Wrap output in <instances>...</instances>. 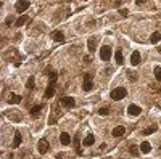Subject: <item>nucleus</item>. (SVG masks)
I'll return each mask as SVG.
<instances>
[{
  "mask_svg": "<svg viewBox=\"0 0 161 159\" xmlns=\"http://www.w3.org/2000/svg\"><path fill=\"white\" fill-rule=\"evenodd\" d=\"M145 2H147V0H135V3H137V5H143Z\"/></svg>",
  "mask_w": 161,
  "mask_h": 159,
  "instance_id": "72a5a7b5",
  "label": "nucleus"
},
{
  "mask_svg": "<svg viewBox=\"0 0 161 159\" xmlns=\"http://www.w3.org/2000/svg\"><path fill=\"white\" fill-rule=\"evenodd\" d=\"M155 77H156V81L161 82V68H159V66L155 68Z\"/></svg>",
  "mask_w": 161,
  "mask_h": 159,
  "instance_id": "c756f323",
  "label": "nucleus"
},
{
  "mask_svg": "<svg viewBox=\"0 0 161 159\" xmlns=\"http://www.w3.org/2000/svg\"><path fill=\"white\" fill-rule=\"evenodd\" d=\"M156 129H158L156 124H153V125H150V127L143 129V130H142V133H143V135H151L153 132H156Z\"/></svg>",
  "mask_w": 161,
  "mask_h": 159,
  "instance_id": "aec40b11",
  "label": "nucleus"
},
{
  "mask_svg": "<svg viewBox=\"0 0 161 159\" xmlns=\"http://www.w3.org/2000/svg\"><path fill=\"white\" fill-rule=\"evenodd\" d=\"M53 95H55V85H48L47 90H45V93H44V97L48 100V98H52Z\"/></svg>",
  "mask_w": 161,
  "mask_h": 159,
  "instance_id": "f3484780",
  "label": "nucleus"
},
{
  "mask_svg": "<svg viewBox=\"0 0 161 159\" xmlns=\"http://www.w3.org/2000/svg\"><path fill=\"white\" fill-rule=\"evenodd\" d=\"M139 63H140V53L134 52V53H132V56H131V64H132V66H137Z\"/></svg>",
  "mask_w": 161,
  "mask_h": 159,
  "instance_id": "2eb2a0df",
  "label": "nucleus"
},
{
  "mask_svg": "<svg viewBox=\"0 0 161 159\" xmlns=\"http://www.w3.org/2000/svg\"><path fill=\"white\" fill-rule=\"evenodd\" d=\"M57 157H58V159H65V156H63V154H61V153H60V154H58V156H57Z\"/></svg>",
  "mask_w": 161,
  "mask_h": 159,
  "instance_id": "f704fd0d",
  "label": "nucleus"
},
{
  "mask_svg": "<svg viewBox=\"0 0 161 159\" xmlns=\"http://www.w3.org/2000/svg\"><path fill=\"white\" fill-rule=\"evenodd\" d=\"M124 133H126V127H123V125L115 127V129H113V132H111V135H113L115 138H119V137H123Z\"/></svg>",
  "mask_w": 161,
  "mask_h": 159,
  "instance_id": "1a4fd4ad",
  "label": "nucleus"
},
{
  "mask_svg": "<svg viewBox=\"0 0 161 159\" xmlns=\"http://www.w3.org/2000/svg\"><path fill=\"white\" fill-rule=\"evenodd\" d=\"M126 95H127V90H126L124 87H118V89H113V90H111V93H110V97L113 98V100H116V101L123 100Z\"/></svg>",
  "mask_w": 161,
  "mask_h": 159,
  "instance_id": "f257e3e1",
  "label": "nucleus"
},
{
  "mask_svg": "<svg viewBox=\"0 0 161 159\" xmlns=\"http://www.w3.org/2000/svg\"><path fill=\"white\" fill-rule=\"evenodd\" d=\"M100 58H102V61H108L110 58H111V47L110 45L102 47V50H100Z\"/></svg>",
  "mask_w": 161,
  "mask_h": 159,
  "instance_id": "39448f33",
  "label": "nucleus"
},
{
  "mask_svg": "<svg viewBox=\"0 0 161 159\" xmlns=\"http://www.w3.org/2000/svg\"><path fill=\"white\" fill-rule=\"evenodd\" d=\"M90 61H92V56H84V63H90Z\"/></svg>",
  "mask_w": 161,
  "mask_h": 159,
  "instance_id": "473e14b6",
  "label": "nucleus"
},
{
  "mask_svg": "<svg viewBox=\"0 0 161 159\" xmlns=\"http://www.w3.org/2000/svg\"><path fill=\"white\" fill-rule=\"evenodd\" d=\"M99 114H100V116H107V114H110V108H107V106L100 108V109H99Z\"/></svg>",
  "mask_w": 161,
  "mask_h": 159,
  "instance_id": "c85d7f7f",
  "label": "nucleus"
},
{
  "mask_svg": "<svg viewBox=\"0 0 161 159\" xmlns=\"http://www.w3.org/2000/svg\"><path fill=\"white\" fill-rule=\"evenodd\" d=\"M34 81H36V79H34L32 76H31L29 79H27V84H26V85H27V89H29V90H32L34 87H36V82H34Z\"/></svg>",
  "mask_w": 161,
  "mask_h": 159,
  "instance_id": "bb28decb",
  "label": "nucleus"
},
{
  "mask_svg": "<svg viewBox=\"0 0 161 159\" xmlns=\"http://www.w3.org/2000/svg\"><path fill=\"white\" fill-rule=\"evenodd\" d=\"M42 109H44V105H36V106H32V108H31V111H29V113H31V116H37Z\"/></svg>",
  "mask_w": 161,
  "mask_h": 159,
  "instance_id": "6ab92c4d",
  "label": "nucleus"
},
{
  "mask_svg": "<svg viewBox=\"0 0 161 159\" xmlns=\"http://www.w3.org/2000/svg\"><path fill=\"white\" fill-rule=\"evenodd\" d=\"M52 39H53L55 42L61 43V42H65V34H63L61 31H53V32H52Z\"/></svg>",
  "mask_w": 161,
  "mask_h": 159,
  "instance_id": "9d476101",
  "label": "nucleus"
},
{
  "mask_svg": "<svg viewBox=\"0 0 161 159\" xmlns=\"http://www.w3.org/2000/svg\"><path fill=\"white\" fill-rule=\"evenodd\" d=\"M29 5H31L29 0H18L16 2V11L18 13H24L27 8H29Z\"/></svg>",
  "mask_w": 161,
  "mask_h": 159,
  "instance_id": "20e7f679",
  "label": "nucleus"
},
{
  "mask_svg": "<svg viewBox=\"0 0 161 159\" xmlns=\"http://www.w3.org/2000/svg\"><path fill=\"white\" fill-rule=\"evenodd\" d=\"M127 77H129L131 82H135L139 76H137V72H134V71H127Z\"/></svg>",
  "mask_w": 161,
  "mask_h": 159,
  "instance_id": "393cba45",
  "label": "nucleus"
},
{
  "mask_svg": "<svg viewBox=\"0 0 161 159\" xmlns=\"http://www.w3.org/2000/svg\"><path fill=\"white\" fill-rule=\"evenodd\" d=\"M21 100L23 98H21L19 95H10L8 98H6V101H8L10 105H18V103H21Z\"/></svg>",
  "mask_w": 161,
  "mask_h": 159,
  "instance_id": "dca6fc26",
  "label": "nucleus"
},
{
  "mask_svg": "<svg viewBox=\"0 0 161 159\" xmlns=\"http://www.w3.org/2000/svg\"><path fill=\"white\" fill-rule=\"evenodd\" d=\"M87 48H89L90 53L95 52V48H97V39H95V37H90V39L87 40Z\"/></svg>",
  "mask_w": 161,
  "mask_h": 159,
  "instance_id": "f8f14e48",
  "label": "nucleus"
},
{
  "mask_svg": "<svg viewBox=\"0 0 161 159\" xmlns=\"http://www.w3.org/2000/svg\"><path fill=\"white\" fill-rule=\"evenodd\" d=\"M115 58H116V63H118V64H123V63H124V56H123V52H121V50H116Z\"/></svg>",
  "mask_w": 161,
  "mask_h": 159,
  "instance_id": "4be33fe9",
  "label": "nucleus"
},
{
  "mask_svg": "<svg viewBox=\"0 0 161 159\" xmlns=\"http://www.w3.org/2000/svg\"><path fill=\"white\" fill-rule=\"evenodd\" d=\"M60 141H61V145H69V143H71V137H69V133L68 132H61Z\"/></svg>",
  "mask_w": 161,
  "mask_h": 159,
  "instance_id": "ddd939ff",
  "label": "nucleus"
},
{
  "mask_svg": "<svg viewBox=\"0 0 161 159\" xmlns=\"http://www.w3.org/2000/svg\"><path fill=\"white\" fill-rule=\"evenodd\" d=\"M161 40V34L159 32H153L151 35H150V42L151 43H156V42H159Z\"/></svg>",
  "mask_w": 161,
  "mask_h": 159,
  "instance_id": "5701e85b",
  "label": "nucleus"
},
{
  "mask_svg": "<svg viewBox=\"0 0 161 159\" xmlns=\"http://www.w3.org/2000/svg\"><path fill=\"white\" fill-rule=\"evenodd\" d=\"M127 113H129L131 116H139V114L142 113V108L137 106V105H129V106H127Z\"/></svg>",
  "mask_w": 161,
  "mask_h": 159,
  "instance_id": "6e6552de",
  "label": "nucleus"
},
{
  "mask_svg": "<svg viewBox=\"0 0 161 159\" xmlns=\"http://www.w3.org/2000/svg\"><path fill=\"white\" fill-rule=\"evenodd\" d=\"M26 23V16H19L18 19H16V23H15V26L16 27H21V26H23Z\"/></svg>",
  "mask_w": 161,
  "mask_h": 159,
  "instance_id": "cd10ccee",
  "label": "nucleus"
},
{
  "mask_svg": "<svg viewBox=\"0 0 161 159\" xmlns=\"http://www.w3.org/2000/svg\"><path fill=\"white\" fill-rule=\"evenodd\" d=\"M140 151H142L143 154H148L150 151H151V146H150V143H148V141H143V143L140 145Z\"/></svg>",
  "mask_w": 161,
  "mask_h": 159,
  "instance_id": "a211bd4d",
  "label": "nucleus"
},
{
  "mask_svg": "<svg viewBox=\"0 0 161 159\" xmlns=\"http://www.w3.org/2000/svg\"><path fill=\"white\" fill-rule=\"evenodd\" d=\"M57 79H58V72H57V71H52V72H50V85H55V84H57Z\"/></svg>",
  "mask_w": 161,
  "mask_h": 159,
  "instance_id": "b1692460",
  "label": "nucleus"
},
{
  "mask_svg": "<svg viewBox=\"0 0 161 159\" xmlns=\"http://www.w3.org/2000/svg\"><path fill=\"white\" fill-rule=\"evenodd\" d=\"M119 14H121V16H127V14H129V11L126 10V8H121V10H119Z\"/></svg>",
  "mask_w": 161,
  "mask_h": 159,
  "instance_id": "2f4dec72",
  "label": "nucleus"
},
{
  "mask_svg": "<svg viewBox=\"0 0 161 159\" xmlns=\"http://www.w3.org/2000/svg\"><path fill=\"white\" fill-rule=\"evenodd\" d=\"M60 116H61V109H60V105H55L52 108V113H50V119H48V124L53 125V124H57L58 119H60Z\"/></svg>",
  "mask_w": 161,
  "mask_h": 159,
  "instance_id": "f03ea898",
  "label": "nucleus"
},
{
  "mask_svg": "<svg viewBox=\"0 0 161 159\" xmlns=\"http://www.w3.org/2000/svg\"><path fill=\"white\" fill-rule=\"evenodd\" d=\"M37 149H39V153L40 154H45L47 151H48V141L45 138H42L39 140V145H37Z\"/></svg>",
  "mask_w": 161,
  "mask_h": 159,
  "instance_id": "0eeeda50",
  "label": "nucleus"
},
{
  "mask_svg": "<svg viewBox=\"0 0 161 159\" xmlns=\"http://www.w3.org/2000/svg\"><path fill=\"white\" fill-rule=\"evenodd\" d=\"M21 141H23V137H21V132H19V130H16V132H15V138H13V145H11V146H13V148H18L19 145H21Z\"/></svg>",
  "mask_w": 161,
  "mask_h": 159,
  "instance_id": "9b49d317",
  "label": "nucleus"
},
{
  "mask_svg": "<svg viewBox=\"0 0 161 159\" xmlns=\"http://www.w3.org/2000/svg\"><path fill=\"white\" fill-rule=\"evenodd\" d=\"M95 143V137L90 133V135H87L86 138H84V141H82V145L84 146H92V145Z\"/></svg>",
  "mask_w": 161,
  "mask_h": 159,
  "instance_id": "4468645a",
  "label": "nucleus"
},
{
  "mask_svg": "<svg viewBox=\"0 0 161 159\" xmlns=\"http://www.w3.org/2000/svg\"><path fill=\"white\" fill-rule=\"evenodd\" d=\"M60 105H61V106H65V108H68V109H71V108L76 106V101H74L73 97H63L61 101H60Z\"/></svg>",
  "mask_w": 161,
  "mask_h": 159,
  "instance_id": "7ed1b4c3",
  "label": "nucleus"
},
{
  "mask_svg": "<svg viewBox=\"0 0 161 159\" xmlns=\"http://www.w3.org/2000/svg\"><path fill=\"white\" fill-rule=\"evenodd\" d=\"M129 151H131L132 156H139V148H137V145H129Z\"/></svg>",
  "mask_w": 161,
  "mask_h": 159,
  "instance_id": "a878e982",
  "label": "nucleus"
},
{
  "mask_svg": "<svg viewBox=\"0 0 161 159\" xmlns=\"http://www.w3.org/2000/svg\"><path fill=\"white\" fill-rule=\"evenodd\" d=\"M74 148H76V153H78V154H82V149H81V141H79V137H78V135L74 137Z\"/></svg>",
  "mask_w": 161,
  "mask_h": 159,
  "instance_id": "412c9836",
  "label": "nucleus"
},
{
  "mask_svg": "<svg viewBox=\"0 0 161 159\" xmlns=\"http://www.w3.org/2000/svg\"><path fill=\"white\" fill-rule=\"evenodd\" d=\"M84 84H82V89L86 90V92H89V90H92V87H94V82H92V77H90V74H86L84 76Z\"/></svg>",
  "mask_w": 161,
  "mask_h": 159,
  "instance_id": "423d86ee",
  "label": "nucleus"
},
{
  "mask_svg": "<svg viewBox=\"0 0 161 159\" xmlns=\"http://www.w3.org/2000/svg\"><path fill=\"white\" fill-rule=\"evenodd\" d=\"M11 23H13V16H8V18L5 19V26H10Z\"/></svg>",
  "mask_w": 161,
  "mask_h": 159,
  "instance_id": "7c9ffc66",
  "label": "nucleus"
}]
</instances>
